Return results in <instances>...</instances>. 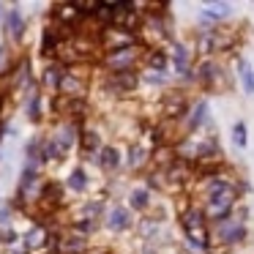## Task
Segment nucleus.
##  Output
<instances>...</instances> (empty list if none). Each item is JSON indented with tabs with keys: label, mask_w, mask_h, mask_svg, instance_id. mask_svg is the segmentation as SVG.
<instances>
[{
	"label": "nucleus",
	"mask_w": 254,
	"mask_h": 254,
	"mask_svg": "<svg viewBox=\"0 0 254 254\" xmlns=\"http://www.w3.org/2000/svg\"><path fill=\"white\" fill-rule=\"evenodd\" d=\"M167 63H170V58H167L161 50H150L148 58H145V66L153 68L156 74H164V71H167Z\"/></svg>",
	"instance_id": "obj_12"
},
{
	"label": "nucleus",
	"mask_w": 254,
	"mask_h": 254,
	"mask_svg": "<svg viewBox=\"0 0 254 254\" xmlns=\"http://www.w3.org/2000/svg\"><path fill=\"white\" fill-rule=\"evenodd\" d=\"M99 164H101V170H107V172H118V167H121V153H118L115 148H101L99 150Z\"/></svg>",
	"instance_id": "obj_10"
},
{
	"label": "nucleus",
	"mask_w": 254,
	"mask_h": 254,
	"mask_svg": "<svg viewBox=\"0 0 254 254\" xmlns=\"http://www.w3.org/2000/svg\"><path fill=\"white\" fill-rule=\"evenodd\" d=\"M238 74H241V82L249 93H254V68H249L246 63H238Z\"/></svg>",
	"instance_id": "obj_19"
},
{
	"label": "nucleus",
	"mask_w": 254,
	"mask_h": 254,
	"mask_svg": "<svg viewBox=\"0 0 254 254\" xmlns=\"http://www.w3.org/2000/svg\"><path fill=\"white\" fill-rule=\"evenodd\" d=\"M243 235H246V230H243L241 221L230 219V216H227V224H224V221H219V238L224 243H235V241H241Z\"/></svg>",
	"instance_id": "obj_6"
},
{
	"label": "nucleus",
	"mask_w": 254,
	"mask_h": 254,
	"mask_svg": "<svg viewBox=\"0 0 254 254\" xmlns=\"http://www.w3.org/2000/svg\"><path fill=\"white\" fill-rule=\"evenodd\" d=\"M107 227H110V230H128V227H131L128 210L126 208H112L110 216H107Z\"/></svg>",
	"instance_id": "obj_8"
},
{
	"label": "nucleus",
	"mask_w": 254,
	"mask_h": 254,
	"mask_svg": "<svg viewBox=\"0 0 254 254\" xmlns=\"http://www.w3.org/2000/svg\"><path fill=\"white\" fill-rule=\"evenodd\" d=\"M232 145L235 148H246V123H235L232 126Z\"/></svg>",
	"instance_id": "obj_21"
},
{
	"label": "nucleus",
	"mask_w": 254,
	"mask_h": 254,
	"mask_svg": "<svg viewBox=\"0 0 254 254\" xmlns=\"http://www.w3.org/2000/svg\"><path fill=\"white\" fill-rule=\"evenodd\" d=\"M128 202H131L134 208H139V210H142V208H148V205H150L148 191H145V189H134V191H131V197H128Z\"/></svg>",
	"instance_id": "obj_22"
},
{
	"label": "nucleus",
	"mask_w": 254,
	"mask_h": 254,
	"mask_svg": "<svg viewBox=\"0 0 254 254\" xmlns=\"http://www.w3.org/2000/svg\"><path fill=\"white\" fill-rule=\"evenodd\" d=\"M28 115H30V121H39V90H30V101H28Z\"/></svg>",
	"instance_id": "obj_23"
},
{
	"label": "nucleus",
	"mask_w": 254,
	"mask_h": 254,
	"mask_svg": "<svg viewBox=\"0 0 254 254\" xmlns=\"http://www.w3.org/2000/svg\"><path fill=\"white\" fill-rule=\"evenodd\" d=\"M235 197H238V189L224 178H216L205 186V213L213 216L216 221H224L230 216L232 205H235Z\"/></svg>",
	"instance_id": "obj_1"
},
{
	"label": "nucleus",
	"mask_w": 254,
	"mask_h": 254,
	"mask_svg": "<svg viewBox=\"0 0 254 254\" xmlns=\"http://www.w3.org/2000/svg\"><path fill=\"white\" fill-rule=\"evenodd\" d=\"M181 230L186 241L194 249H208V224H205V210L189 208L181 213Z\"/></svg>",
	"instance_id": "obj_2"
},
{
	"label": "nucleus",
	"mask_w": 254,
	"mask_h": 254,
	"mask_svg": "<svg viewBox=\"0 0 254 254\" xmlns=\"http://www.w3.org/2000/svg\"><path fill=\"white\" fill-rule=\"evenodd\" d=\"M107 85H110L115 93H128V90L137 88V74L134 71H123V74H110V79H107Z\"/></svg>",
	"instance_id": "obj_5"
},
{
	"label": "nucleus",
	"mask_w": 254,
	"mask_h": 254,
	"mask_svg": "<svg viewBox=\"0 0 254 254\" xmlns=\"http://www.w3.org/2000/svg\"><path fill=\"white\" fill-rule=\"evenodd\" d=\"M172 66H175L181 74L189 71V52H186V47H183V44L172 47Z\"/></svg>",
	"instance_id": "obj_15"
},
{
	"label": "nucleus",
	"mask_w": 254,
	"mask_h": 254,
	"mask_svg": "<svg viewBox=\"0 0 254 254\" xmlns=\"http://www.w3.org/2000/svg\"><path fill=\"white\" fill-rule=\"evenodd\" d=\"M208 118V101H199V104L191 107V115H189V128H199V123Z\"/></svg>",
	"instance_id": "obj_14"
},
{
	"label": "nucleus",
	"mask_w": 254,
	"mask_h": 254,
	"mask_svg": "<svg viewBox=\"0 0 254 254\" xmlns=\"http://www.w3.org/2000/svg\"><path fill=\"white\" fill-rule=\"evenodd\" d=\"M61 85H63L61 66H47V71H44V88H61Z\"/></svg>",
	"instance_id": "obj_16"
},
{
	"label": "nucleus",
	"mask_w": 254,
	"mask_h": 254,
	"mask_svg": "<svg viewBox=\"0 0 254 254\" xmlns=\"http://www.w3.org/2000/svg\"><path fill=\"white\" fill-rule=\"evenodd\" d=\"M139 58H142V50H139V47H128V50H121V52H110V55L104 58V66L110 68L112 74L134 71Z\"/></svg>",
	"instance_id": "obj_3"
},
{
	"label": "nucleus",
	"mask_w": 254,
	"mask_h": 254,
	"mask_svg": "<svg viewBox=\"0 0 254 254\" xmlns=\"http://www.w3.org/2000/svg\"><path fill=\"white\" fill-rule=\"evenodd\" d=\"M199 79H202L205 85H216L219 82V68H216L210 61H205L202 66H199Z\"/></svg>",
	"instance_id": "obj_17"
},
{
	"label": "nucleus",
	"mask_w": 254,
	"mask_h": 254,
	"mask_svg": "<svg viewBox=\"0 0 254 254\" xmlns=\"http://www.w3.org/2000/svg\"><path fill=\"white\" fill-rule=\"evenodd\" d=\"M6 30H8V36H11L14 41L22 39V33H25V17L17 11V8H11V11L6 14Z\"/></svg>",
	"instance_id": "obj_7"
},
{
	"label": "nucleus",
	"mask_w": 254,
	"mask_h": 254,
	"mask_svg": "<svg viewBox=\"0 0 254 254\" xmlns=\"http://www.w3.org/2000/svg\"><path fill=\"white\" fill-rule=\"evenodd\" d=\"M101 44L110 52H121V50H128V47H137V41H134V33H128L123 28H104Z\"/></svg>",
	"instance_id": "obj_4"
},
{
	"label": "nucleus",
	"mask_w": 254,
	"mask_h": 254,
	"mask_svg": "<svg viewBox=\"0 0 254 254\" xmlns=\"http://www.w3.org/2000/svg\"><path fill=\"white\" fill-rule=\"evenodd\" d=\"M85 148H88V150L99 148V137H96L93 131H85Z\"/></svg>",
	"instance_id": "obj_24"
},
{
	"label": "nucleus",
	"mask_w": 254,
	"mask_h": 254,
	"mask_svg": "<svg viewBox=\"0 0 254 254\" xmlns=\"http://www.w3.org/2000/svg\"><path fill=\"white\" fill-rule=\"evenodd\" d=\"M145 159H148V153H145V148H137V145H134V148L128 150V167H131V170H137V167H142V164H145Z\"/></svg>",
	"instance_id": "obj_20"
},
{
	"label": "nucleus",
	"mask_w": 254,
	"mask_h": 254,
	"mask_svg": "<svg viewBox=\"0 0 254 254\" xmlns=\"http://www.w3.org/2000/svg\"><path fill=\"white\" fill-rule=\"evenodd\" d=\"M44 241H47V230L41 224H36L33 230L25 235V249H28V252H30V249H41V246H44Z\"/></svg>",
	"instance_id": "obj_13"
},
{
	"label": "nucleus",
	"mask_w": 254,
	"mask_h": 254,
	"mask_svg": "<svg viewBox=\"0 0 254 254\" xmlns=\"http://www.w3.org/2000/svg\"><path fill=\"white\" fill-rule=\"evenodd\" d=\"M68 186H71L74 191H85V186H88V178H85V170H82V167H77V170L68 175Z\"/></svg>",
	"instance_id": "obj_18"
},
{
	"label": "nucleus",
	"mask_w": 254,
	"mask_h": 254,
	"mask_svg": "<svg viewBox=\"0 0 254 254\" xmlns=\"http://www.w3.org/2000/svg\"><path fill=\"white\" fill-rule=\"evenodd\" d=\"M58 246H61L63 254H79L85 249V238L79 232H68V235H63V241Z\"/></svg>",
	"instance_id": "obj_9"
},
{
	"label": "nucleus",
	"mask_w": 254,
	"mask_h": 254,
	"mask_svg": "<svg viewBox=\"0 0 254 254\" xmlns=\"http://www.w3.org/2000/svg\"><path fill=\"white\" fill-rule=\"evenodd\" d=\"M227 14H230V6H227V3H213V6H205V8H202V19H205V25L219 22V19H224Z\"/></svg>",
	"instance_id": "obj_11"
}]
</instances>
